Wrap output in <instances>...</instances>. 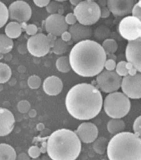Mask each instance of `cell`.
I'll return each mask as SVG.
<instances>
[{"mask_svg": "<svg viewBox=\"0 0 141 160\" xmlns=\"http://www.w3.org/2000/svg\"><path fill=\"white\" fill-rule=\"evenodd\" d=\"M109 160H141V139L130 132L115 134L108 142Z\"/></svg>", "mask_w": 141, "mask_h": 160, "instance_id": "277c9868", "label": "cell"}, {"mask_svg": "<svg viewBox=\"0 0 141 160\" xmlns=\"http://www.w3.org/2000/svg\"><path fill=\"white\" fill-rule=\"evenodd\" d=\"M65 22H66V23L67 25H74L75 23H77V18L75 17L74 13H72V12H70L68 14H67L65 16Z\"/></svg>", "mask_w": 141, "mask_h": 160, "instance_id": "f35d334b", "label": "cell"}, {"mask_svg": "<svg viewBox=\"0 0 141 160\" xmlns=\"http://www.w3.org/2000/svg\"><path fill=\"white\" fill-rule=\"evenodd\" d=\"M66 108L78 120H90L99 115L103 106V97L97 87L80 83L70 89L66 96Z\"/></svg>", "mask_w": 141, "mask_h": 160, "instance_id": "6da1fadb", "label": "cell"}, {"mask_svg": "<svg viewBox=\"0 0 141 160\" xmlns=\"http://www.w3.org/2000/svg\"><path fill=\"white\" fill-rule=\"evenodd\" d=\"M28 113H29V115H30V116H31V117H33V116H35V115H36V110H30L28 111Z\"/></svg>", "mask_w": 141, "mask_h": 160, "instance_id": "c3c4849f", "label": "cell"}, {"mask_svg": "<svg viewBox=\"0 0 141 160\" xmlns=\"http://www.w3.org/2000/svg\"><path fill=\"white\" fill-rule=\"evenodd\" d=\"M131 13L133 17L136 18L141 22V7L138 2H136V4L134 5V8H133Z\"/></svg>", "mask_w": 141, "mask_h": 160, "instance_id": "74e56055", "label": "cell"}, {"mask_svg": "<svg viewBox=\"0 0 141 160\" xmlns=\"http://www.w3.org/2000/svg\"><path fill=\"white\" fill-rule=\"evenodd\" d=\"M119 33L128 42L141 38V22L133 16H126L120 22Z\"/></svg>", "mask_w": 141, "mask_h": 160, "instance_id": "ba28073f", "label": "cell"}, {"mask_svg": "<svg viewBox=\"0 0 141 160\" xmlns=\"http://www.w3.org/2000/svg\"><path fill=\"white\" fill-rule=\"evenodd\" d=\"M56 2H64V1H67V0H54Z\"/></svg>", "mask_w": 141, "mask_h": 160, "instance_id": "f907efd6", "label": "cell"}, {"mask_svg": "<svg viewBox=\"0 0 141 160\" xmlns=\"http://www.w3.org/2000/svg\"><path fill=\"white\" fill-rule=\"evenodd\" d=\"M68 32L72 36V40L76 43L81 41L88 40L89 38H91L93 34V30L91 27L81 25L79 22L72 25L69 28Z\"/></svg>", "mask_w": 141, "mask_h": 160, "instance_id": "e0dca14e", "label": "cell"}, {"mask_svg": "<svg viewBox=\"0 0 141 160\" xmlns=\"http://www.w3.org/2000/svg\"><path fill=\"white\" fill-rule=\"evenodd\" d=\"M43 87L44 92L48 96H58L63 90V83L59 77L51 76L46 78L43 84Z\"/></svg>", "mask_w": 141, "mask_h": 160, "instance_id": "ac0fdd59", "label": "cell"}, {"mask_svg": "<svg viewBox=\"0 0 141 160\" xmlns=\"http://www.w3.org/2000/svg\"><path fill=\"white\" fill-rule=\"evenodd\" d=\"M115 72L121 77H126L128 75L134 76L138 72L136 69L133 67V65L130 64L129 62H125V61H121V62L116 63Z\"/></svg>", "mask_w": 141, "mask_h": 160, "instance_id": "d6986e66", "label": "cell"}, {"mask_svg": "<svg viewBox=\"0 0 141 160\" xmlns=\"http://www.w3.org/2000/svg\"><path fill=\"white\" fill-rule=\"evenodd\" d=\"M102 160H109V159H108V158H103Z\"/></svg>", "mask_w": 141, "mask_h": 160, "instance_id": "11a10c76", "label": "cell"}, {"mask_svg": "<svg viewBox=\"0 0 141 160\" xmlns=\"http://www.w3.org/2000/svg\"><path fill=\"white\" fill-rule=\"evenodd\" d=\"M108 140L105 137H99L93 142V149L98 154H104L106 152Z\"/></svg>", "mask_w": 141, "mask_h": 160, "instance_id": "d4e9b609", "label": "cell"}, {"mask_svg": "<svg viewBox=\"0 0 141 160\" xmlns=\"http://www.w3.org/2000/svg\"><path fill=\"white\" fill-rule=\"evenodd\" d=\"M53 52L54 54L58 56H62L67 52L68 49V45L67 42H65L61 38H58L56 40L54 45L52 48Z\"/></svg>", "mask_w": 141, "mask_h": 160, "instance_id": "83f0119b", "label": "cell"}, {"mask_svg": "<svg viewBox=\"0 0 141 160\" xmlns=\"http://www.w3.org/2000/svg\"><path fill=\"white\" fill-rule=\"evenodd\" d=\"M3 58V54H0V59H2Z\"/></svg>", "mask_w": 141, "mask_h": 160, "instance_id": "db71d44e", "label": "cell"}, {"mask_svg": "<svg viewBox=\"0 0 141 160\" xmlns=\"http://www.w3.org/2000/svg\"><path fill=\"white\" fill-rule=\"evenodd\" d=\"M137 2L139 3V6H140V7H141V0H139V1H138V2Z\"/></svg>", "mask_w": 141, "mask_h": 160, "instance_id": "816d5d0a", "label": "cell"}, {"mask_svg": "<svg viewBox=\"0 0 141 160\" xmlns=\"http://www.w3.org/2000/svg\"><path fill=\"white\" fill-rule=\"evenodd\" d=\"M57 69L62 73H67L71 71V65H70L69 58L67 56H62L58 58L56 62Z\"/></svg>", "mask_w": 141, "mask_h": 160, "instance_id": "cb8c5ba5", "label": "cell"}, {"mask_svg": "<svg viewBox=\"0 0 141 160\" xmlns=\"http://www.w3.org/2000/svg\"><path fill=\"white\" fill-rule=\"evenodd\" d=\"M126 62L133 65L138 72L141 73V38L128 42L125 49Z\"/></svg>", "mask_w": 141, "mask_h": 160, "instance_id": "5bb4252c", "label": "cell"}, {"mask_svg": "<svg viewBox=\"0 0 141 160\" xmlns=\"http://www.w3.org/2000/svg\"><path fill=\"white\" fill-rule=\"evenodd\" d=\"M81 151V140L71 129H58L48 137L47 153L52 160H76Z\"/></svg>", "mask_w": 141, "mask_h": 160, "instance_id": "3957f363", "label": "cell"}, {"mask_svg": "<svg viewBox=\"0 0 141 160\" xmlns=\"http://www.w3.org/2000/svg\"><path fill=\"white\" fill-rule=\"evenodd\" d=\"M30 158H31L29 157L28 154H27L25 153H21L17 156V159L16 160H31Z\"/></svg>", "mask_w": 141, "mask_h": 160, "instance_id": "ee69618b", "label": "cell"}, {"mask_svg": "<svg viewBox=\"0 0 141 160\" xmlns=\"http://www.w3.org/2000/svg\"><path fill=\"white\" fill-rule=\"evenodd\" d=\"M14 124L13 113L8 109L0 107V137L8 135L14 128Z\"/></svg>", "mask_w": 141, "mask_h": 160, "instance_id": "2e32d148", "label": "cell"}, {"mask_svg": "<svg viewBox=\"0 0 141 160\" xmlns=\"http://www.w3.org/2000/svg\"><path fill=\"white\" fill-rule=\"evenodd\" d=\"M75 17L81 25L90 26L101 18V8L95 1L82 0L74 8Z\"/></svg>", "mask_w": 141, "mask_h": 160, "instance_id": "8992f818", "label": "cell"}, {"mask_svg": "<svg viewBox=\"0 0 141 160\" xmlns=\"http://www.w3.org/2000/svg\"><path fill=\"white\" fill-rule=\"evenodd\" d=\"M130 100L124 93L115 91L110 93L103 100L105 114L112 119H121L129 114Z\"/></svg>", "mask_w": 141, "mask_h": 160, "instance_id": "5b68a950", "label": "cell"}, {"mask_svg": "<svg viewBox=\"0 0 141 160\" xmlns=\"http://www.w3.org/2000/svg\"><path fill=\"white\" fill-rule=\"evenodd\" d=\"M45 29L48 33L61 37L64 32L68 30V25L65 22V17L58 13L51 14L45 20Z\"/></svg>", "mask_w": 141, "mask_h": 160, "instance_id": "4fadbf2b", "label": "cell"}, {"mask_svg": "<svg viewBox=\"0 0 141 160\" xmlns=\"http://www.w3.org/2000/svg\"><path fill=\"white\" fill-rule=\"evenodd\" d=\"M122 93H124L129 99L137 100L141 99V73L137 72L134 76L128 75L122 77Z\"/></svg>", "mask_w": 141, "mask_h": 160, "instance_id": "30bf717a", "label": "cell"}, {"mask_svg": "<svg viewBox=\"0 0 141 160\" xmlns=\"http://www.w3.org/2000/svg\"><path fill=\"white\" fill-rule=\"evenodd\" d=\"M110 35V30L105 26H100L95 30V37L99 40H105Z\"/></svg>", "mask_w": 141, "mask_h": 160, "instance_id": "f1b7e54d", "label": "cell"}, {"mask_svg": "<svg viewBox=\"0 0 141 160\" xmlns=\"http://www.w3.org/2000/svg\"><path fill=\"white\" fill-rule=\"evenodd\" d=\"M22 31L23 29L21 25L18 22H10L5 27V35L12 40L19 38L21 36Z\"/></svg>", "mask_w": 141, "mask_h": 160, "instance_id": "ffe728a7", "label": "cell"}, {"mask_svg": "<svg viewBox=\"0 0 141 160\" xmlns=\"http://www.w3.org/2000/svg\"><path fill=\"white\" fill-rule=\"evenodd\" d=\"M17 153L12 146L7 143H0V160H16Z\"/></svg>", "mask_w": 141, "mask_h": 160, "instance_id": "7402d4cb", "label": "cell"}, {"mask_svg": "<svg viewBox=\"0 0 141 160\" xmlns=\"http://www.w3.org/2000/svg\"><path fill=\"white\" fill-rule=\"evenodd\" d=\"M61 39H62L63 42H69V41L72 40V36H71V34H70L69 32L66 31L61 35Z\"/></svg>", "mask_w": 141, "mask_h": 160, "instance_id": "b9f144b4", "label": "cell"}, {"mask_svg": "<svg viewBox=\"0 0 141 160\" xmlns=\"http://www.w3.org/2000/svg\"><path fill=\"white\" fill-rule=\"evenodd\" d=\"M107 8L110 12L116 17H126L132 12V9L138 0H106Z\"/></svg>", "mask_w": 141, "mask_h": 160, "instance_id": "7c38bea8", "label": "cell"}, {"mask_svg": "<svg viewBox=\"0 0 141 160\" xmlns=\"http://www.w3.org/2000/svg\"><path fill=\"white\" fill-rule=\"evenodd\" d=\"M101 8V18H107L110 17V12L109 8L106 7H102L100 8Z\"/></svg>", "mask_w": 141, "mask_h": 160, "instance_id": "60d3db41", "label": "cell"}, {"mask_svg": "<svg viewBox=\"0 0 141 160\" xmlns=\"http://www.w3.org/2000/svg\"><path fill=\"white\" fill-rule=\"evenodd\" d=\"M27 49L31 55L36 58H42L47 55L51 49L47 35L37 33L30 37L27 42Z\"/></svg>", "mask_w": 141, "mask_h": 160, "instance_id": "9c48e42d", "label": "cell"}, {"mask_svg": "<svg viewBox=\"0 0 141 160\" xmlns=\"http://www.w3.org/2000/svg\"><path fill=\"white\" fill-rule=\"evenodd\" d=\"M133 129H134V134H136L137 136L139 137L141 139V115L138 116L135 119L133 124Z\"/></svg>", "mask_w": 141, "mask_h": 160, "instance_id": "e575fe53", "label": "cell"}, {"mask_svg": "<svg viewBox=\"0 0 141 160\" xmlns=\"http://www.w3.org/2000/svg\"><path fill=\"white\" fill-rule=\"evenodd\" d=\"M47 38H48V42H49V44H50L51 48H52L53 47V45H54V43H55L56 40L58 39L57 38L58 37H56L55 35H53V34L48 33V35H47Z\"/></svg>", "mask_w": 141, "mask_h": 160, "instance_id": "7bdbcfd3", "label": "cell"}, {"mask_svg": "<svg viewBox=\"0 0 141 160\" xmlns=\"http://www.w3.org/2000/svg\"><path fill=\"white\" fill-rule=\"evenodd\" d=\"M107 56L101 45L96 41H81L70 52L71 68L82 77H93L104 70Z\"/></svg>", "mask_w": 141, "mask_h": 160, "instance_id": "7a4b0ae2", "label": "cell"}, {"mask_svg": "<svg viewBox=\"0 0 141 160\" xmlns=\"http://www.w3.org/2000/svg\"><path fill=\"white\" fill-rule=\"evenodd\" d=\"M115 67H116V62L115 60H112V59H106L105 62V65H104V68H105L106 71H109V72H113L115 70Z\"/></svg>", "mask_w": 141, "mask_h": 160, "instance_id": "8d00e7d4", "label": "cell"}, {"mask_svg": "<svg viewBox=\"0 0 141 160\" xmlns=\"http://www.w3.org/2000/svg\"><path fill=\"white\" fill-rule=\"evenodd\" d=\"M89 1H96V0H89Z\"/></svg>", "mask_w": 141, "mask_h": 160, "instance_id": "9f6ffc18", "label": "cell"}, {"mask_svg": "<svg viewBox=\"0 0 141 160\" xmlns=\"http://www.w3.org/2000/svg\"><path fill=\"white\" fill-rule=\"evenodd\" d=\"M41 150H40V148H39L38 146H36V145H33V146H31L30 148H28V156L30 158H39L41 155Z\"/></svg>", "mask_w": 141, "mask_h": 160, "instance_id": "d590c367", "label": "cell"}, {"mask_svg": "<svg viewBox=\"0 0 141 160\" xmlns=\"http://www.w3.org/2000/svg\"><path fill=\"white\" fill-rule=\"evenodd\" d=\"M61 8L60 4L58 3V2H56V1H51L48 5L46 7V10L47 12L49 13V14H55V13H58V10Z\"/></svg>", "mask_w": 141, "mask_h": 160, "instance_id": "836d02e7", "label": "cell"}, {"mask_svg": "<svg viewBox=\"0 0 141 160\" xmlns=\"http://www.w3.org/2000/svg\"><path fill=\"white\" fill-rule=\"evenodd\" d=\"M101 47L106 53V55L109 54H115V52L118 50V44L115 39L107 38L103 41Z\"/></svg>", "mask_w": 141, "mask_h": 160, "instance_id": "484cf974", "label": "cell"}, {"mask_svg": "<svg viewBox=\"0 0 141 160\" xmlns=\"http://www.w3.org/2000/svg\"><path fill=\"white\" fill-rule=\"evenodd\" d=\"M12 76V70L8 65L0 62V84L6 83Z\"/></svg>", "mask_w": 141, "mask_h": 160, "instance_id": "4316f807", "label": "cell"}, {"mask_svg": "<svg viewBox=\"0 0 141 160\" xmlns=\"http://www.w3.org/2000/svg\"><path fill=\"white\" fill-rule=\"evenodd\" d=\"M96 83L101 91L105 93H112L117 91L121 86L122 77L115 72H109L103 70L102 72L96 76Z\"/></svg>", "mask_w": 141, "mask_h": 160, "instance_id": "52a82bcc", "label": "cell"}, {"mask_svg": "<svg viewBox=\"0 0 141 160\" xmlns=\"http://www.w3.org/2000/svg\"><path fill=\"white\" fill-rule=\"evenodd\" d=\"M69 1L72 5H74V6H77V5L79 4L80 2H81L82 0H69Z\"/></svg>", "mask_w": 141, "mask_h": 160, "instance_id": "bcb514c9", "label": "cell"}, {"mask_svg": "<svg viewBox=\"0 0 141 160\" xmlns=\"http://www.w3.org/2000/svg\"><path fill=\"white\" fill-rule=\"evenodd\" d=\"M32 160H41L40 158H33Z\"/></svg>", "mask_w": 141, "mask_h": 160, "instance_id": "f5cc1de1", "label": "cell"}, {"mask_svg": "<svg viewBox=\"0 0 141 160\" xmlns=\"http://www.w3.org/2000/svg\"><path fill=\"white\" fill-rule=\"evenodd\" d=\"M41 160H52V159H51V158H49L48 156H43Z\"/></svg>", "mask_w": 141, "mask_h": 160, "instance_id": "681fc988", "label": "cell"}, {"mask_svg": "<svg viewBox=\"0 0 141 160\" xmlns=\"http://www.w3.org/2000/svg\"><path fill=\"white\" fill-rule=\"evenodd\" d=\"M124 129H125V123L121 119H111L107 123L108 132L113 135L124 132Z\"/></svg>", "mask_w": 141, "mask_h": 160, "instance_id": "44dd1931", "label": "cell"}, {"mask_svg": "<svg viewBox=\"0 0 141 160\" xmlns=\"http://www.w3.org/2000/svg\"><path fill=\"white\" fill-rule=\"evenodd\" d=\"M81 142L85 143H93L98 138L99 130L96 125L91 122H84L75 131Z\"/></svg>", "mask_w": 141, "mask_h": 160, "instance_id": "9a60e30c", "label": "cell"}, {"mask_svg": "<svg viewBox=\"0 0 141 160\" xmlns=\"http://www.w3.org/2000/svg\"><path fill=\"white\" fill-rule=\"evenodd\" d=\"M97 2L96 3L99 5V7L102 8V7H106L107 6V1L106 0H96Z\"/></svg>", "mask_w": 141, "mask_h": 160, "instance_id": "f6af8a7d", "label": "cell"}, {"mask_svg": "<svg viewBox=\"0 0 141 160\" xmlns=\"http://www.w3.org/2000/svg\"><path fill=\"white\" fill-rule=\"evenodd\" d=\"M20 25L22 27V29H24L28 35L33 36L38 32V28L34 24H28V25L26 22H22V23H20Z\"/></svg>", "mask_w": 141, "mask_h": 160, "instance_id": "1f68e13d", "label": "cell"}, {"mask_svg": "<svg viewBox=\"0 0 141 160\" xmlns=\"http://www.w3.org/2000/svg\"><path fill=\"white\" fill-rule=\"evenodd\" d=\"M8 18H9L8 8L3 2L0 1V28L7 23Z\"/></svg>", "mask_w": 141, "mask_h": 160, "instance_id": "f546056e", "label": "cell"}, {"mask_svg": "<svg viewBox=\"0 0 141 160\" xmlns=\"http://www.w3.org/2000/svg\"><path fill=\"white\" fill-rule=\"evenodd\" d=\"M37 128H38V130L42 131V130H43V129H44V128H45V127H44V124H43V123H40V124H38V127H37Z\"/></svg>", "mask_w": 141, "mask_h": 160, "instance_id": "7dc6e473", "label": "cell"}, {"mask_svg": "<svg viewBox=\"0 0 141 160\" xmlns=\"http://www.w3.org/2000/svg\"><path fill=\"white\" fill-rule=\"evenodd\" d=\"M50 2L51 0H33L35 5L38 8H46Z\"/></svg>", "mask_w": 141, "mask_h": 160, "instance_id": "ab89813d", "label": "cell"}, {"mask_svg": "<svg viewBox=\"0 0 141 160\" xmlns=\"http://www.w3.org/2000/svg\"><path fill=\"white\" fill-rule=\"evenodd\" d=\"M30 110H31V105L28 100H23L18 103V110L22 114L28 113Z\"/></svg>", "mask_w": 141, "mask_h": 160, "instance_id": "d6a6232c", "label": "cell"}, {"mask_svg": "<svg viewBox=\"0 0 141 160\" xmlns=\"http://www.w3.org/2000/svg\"><path fill=\"white\" fill-rule=\"evenodd\" d=\"M28 85L31 89H33V90H37L38 89L39 87L42 85V81H41V78L37 76V75H33L31 77H29L28 80Z\"/></svg>", "mask_w": 141, "mask_h": 160, "instance_id": "4dcf8cb0", "label": "cell"}, {"mask_svg": "<svg viewBox=\"0 0 141 160\" xmlns=\"http://www.w3.org/2000/svg\"><path fill=\"white\" fill-rule=\"evenodd\" d=\"M10 19L19 23L27 22L32 17V8L30 5L23 0H17L12 2L8 8Z\"/></svg>", "mask_w": 141, "mask_h": 160, "instance_id": "8fae6325", "label": "cell"}, {"mask_svg": "<svg viewBox=\"0 0 141 160\" xmlns=\"http://www.w3.org/2000/svg\"><path fill=\"white\" fill-rule=\"evenodd\" d=\"M13 42L5 34H0V54H7L12 51Z\"/></svg>", "mask_w": 141, "mask_h": 160, "instance_id": "603a6c76", "label": "cell"}]
</instances>
